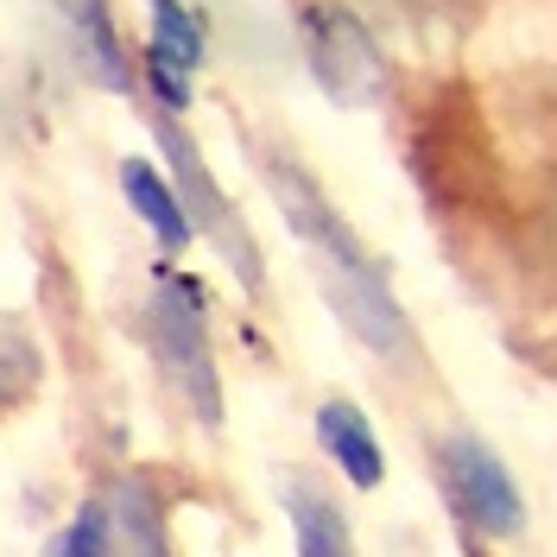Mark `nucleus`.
I'll use <instances>...</instances> for the list:
<instances>
[{
    "label": "nucleus",
    "mask_w": 557,
    "mask_h": 557,
    "mask_svg": "<svg viewBox=\"0 0 557 557\" xmlns=\"http://www.w3.org/2000/svg\"><path fill=\"white\" fill-rule=\"evenodd\" d=\"M278 500H285V520H292L298 557H355L348 513L336 507L330 487H317L311 475H285V482H278Z\"/></svg>",
    "instance_id": "obj_7"
},
{
    "label": "nucleus",
    "mask_w": 557,
    "mask_h": 557,
    "mask_svg": "<svg viewBox=\"0 0 557 557\" xmlns=\"http://www.w3.org/2000/svg\"><path fill=\"white\" fill-rule=\"evenodd\" d=\"M108 532H114V557H172V532H165V500L152 475H114L102 494Z\"/></svg>",
    "instance_id": "obj_6"
},
{
    "label": "nucleus",
    "mask_w": 557,
    "mask_h": 557,
    "mask_svg": "<svg viewBox=\"0 0 557 557\" xmlns=\"http://www.w3.org/2000/svg\"><path fill=\"white\" fill-rule=\"evenodd\" d=\"M152 348L159 368L172 374V386L184 393V406L197 412V424H222V374H215V348H209V298L190 273L159 267L152 273Z\"/></svg>",
    "instance_id": "obj_2"
},
{
    "label": "nucleus",
    "mask_w": 557,
    "mask_h": 557,
    "mask_svg": "<svg viewBox=\"0 0 557 557\" xmlns=\"http://www.w3.org/2000/svg\"><path fill=\"white\" fill-rule=\"evenodd\" d=\"M146 83H152V96L165 102V114H184V108H190V83H184L177 70H165V64L146 58Z\"/></svg>",
    "instance_id": "obj_13"
},
{
    "label": "nucleus",
    "mask_w": 557,
    "mask_h": 557,
    "mask_svg": "<svg viewBox=\"0 0 557 557\" xmlns=\"http://www.w3.org/2000/svg\"><path fill=\"white\" fill-rule=\"evenodd\" d=\"M437 475H444V494L462 520L487 532V539H513L525 525V500H520V482L507 475V462L487 450L475 431H450L437 444Z\"/></svg>",
    "instance_id": "obj_4"
},
{
    "label": "nucleus",
    "mask_w": 557,
    "mask_h": 557,
    "mask_svg": "<svg viewBox=\"0 0 557 557\" xmlns=\"http://www.w3.org/2000/svg\"><path fill=\"white\" fill-rule=\"evenodd\" d=\"M64 13L76 20V38H83V58H89V70H96V83L127 89L134 76H127V51H121V33H114L108 7L102 0H64Z\"/></svg>",
    "instance_id": "obj_10"
},
{
    "label": "nucleus",
    "mask_w": 557,
    "mask_h": 557,
    "mask_svg": "<svg viewBox=\"0 0 557 557\" xmlns=\"http://www.w3.org/2000/svg\"><path fill=\"white\" fill-rule=\"evenodd\" d=\"M317 444H323V456H330L355 487L386 482V450H381L374 424H368V412H361L355 399H323V406H317Z\"/></svg>",
    "instance_id": "obj_8"
},
{
    "label": "nucleus",
    "mask_w": 557,
    "mask_h": 557,
    "mask_svg": "<svg viewBox=\"0 0 557 557\" xmlns=\"http://www.w3.org/2000/svg\"><path fill=\"white\" fill-rule=\"evenodd\" d=\"M159 146H165V165H172V184L177 197H184V209H190V222L203 228L209 242H222V260L235 267V278H242L247 292L260 285V267H253V242H247V228L235 222V209H228V197H222V184L203 172V152H197V139L184 134L177 121H165L159 114Z\"/></svg>",
    "instance_id": "obj_5"
},
{
    "label": "nucleus",
    "mask_w": 557,
    "mask_h": 557,
    "mask_svg": "<svg viewBox=\"0 0 557 557\" xmlns=\"http://www.w3.org/2000/svg\"><path fill=\"white\" fill-rule=\"evenodd\" d=\"M267 184H273V203H278V215L292 222V235L311 247L317 273H323V292H330V305H336V317H343L348 330L368 348H381V355L412 343L406 311H399V298H393V285H386L381 260H374V253L361 247V235L336 215V203H330L292 159H267Z\"/></svg>",
    "instance_id": "obj_1"
},
{
    "label": "nucleus",
    "mask_w": 557,
    "mask_h": 557,
    "mask_svg": "<svg viewBox=\"0 0 557 557\" xmlns=\"http://www.w3.org/2000/svg\"><path fill=\"white\" fill-rule=\"evenodd\" d=\"M305 64H311L317 89L330 96V102L343 108H368L386 96V58L374 33L336 7V0H317L311 13H305Z\"/></svg>",
    "instance_id": "obj_3"
},
{
    "label": "nucleus",
    "mask_w": 557,
    "mask_h": 557,
    "mask_svg": "<svg viewBox=\"0 0 557 557\" xmlns=\"http://www.w3.org/2000/svg\"><path fill=\"white\" fill-rule=\"evenodd\" d=\"M45 557H114V532H108L102 500H83L76 520H70L64 532H51Z\"/></svg>",
    "instance_id": "obj_12"
},
{
    "label": "nucleus",
    "mask_w": 557,
    "mask_h": 557,
    "mask_svg": "<svg viewBox=\"0 0 557 557\" xmlns=\"http://www.w3.org/2000/svg\"><path fill=\"white\" fill-rule=\"evenodd\" d=\"M121 197H127V209L159 235L165 253H184V247L197 242V222H190V209L177 197V184L159 172L152 159H121Z\"/></svg>",
    "instance_id": "obj_9"
},
{
    "label": "nucleus",
    "mask_w": 557,
    "mask_h": 557,
    "mask_svg": "<svg viewBox=\"0 0 557 557\" xmlns=\"http://www.w3.org/2000/svg\"><path fill=\"white\" fill-rule=\"evenodd\" d=\"M146 58L177 70V76L203 70V26L190 20L184 0H152V51H146Z\"/></svg>",
    "instance_id": "obj_11"
}]
</instances>
